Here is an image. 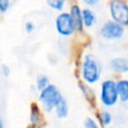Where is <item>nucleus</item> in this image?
<instances>
[{
    "mask_svg": "<svg viewBox=\"0 0 128 128\" xmlns=\"http://www.w3.org/2000/svg\"><path fill=\"white\" fill-rule=\"evenodd\" d=\"M80 75L82 81L88 85L97 83L102 75V67L93 54H85L80 64Z\"/></svg>",
    "mask_w": 128,
    "mask_h": 128,
    "instance_id": "f257e3e1",
    "label": "nucleus"
},
{
    "mask_svg": "<svg viewBox=\"0 0 128 128\" xmlns=\"http://www.w3.org/2000/svg\"><path fill=\"white\" fill-rule=\"evenodd\" d=\"M38 99L42 109L45 112H51L61 102L63 96L60 90L54 84H49L46 88L40 91Z\"/></svg>",
    "mask_w": 128,
    "mask_h": 128,
    "instance_id": "f03ea898",
    "label": "nucleus"
},
{
    "mask_svg": "<svg viewBox=\"0 0 128 128\" xmlns=\"http://www.w3.org/2000/svg\"><path fill=\"white\" fill-rule=\"evenodd\" d=\"M108 9L113 21L124 27L128 26V2L127 0H109Z\"/></svg>",
    "mask_w": 128,
    "mask_h": 128,
    "instance_id": "7ed1b4c3",
    "label": "nucleus"
},
{
    "mask_svg": "<svg viewBox=\"0 0 128 128\" xmlns=\"http://www.w3.org/2000/svg\"><path fill=\"white\" fill-rule=\"evenodd\" d=\"M119 100V95L116 87V81L106 79L101 83L100 87V102L105 107L114 106Z\"/></svg>",
    "mask_w": 128,
    "mask_h": 128,
    "instance_id": "20e7f679",
    "label": "nucleus"
},
{
    "mask_svg": "<svg viewBox=\"0 0 128 128\" xmlns=\"http://www.w3.org/2000/svg\"><path fill=\"white\" fill-rule=\"evenodd\" d=\"M125 34V27L113 21L106 20L99 29V35L106 41H116L121 39Z\"/></svg>",
    "mask_w": 128,
    "mask_h": 128,
    "instance_id": "39448f33",
    "label": "nucleus"
},
{
    "mask_svg": "<svg viewBox=\"0 0 128 128\" xmlns=\"http://www.w3.org/2000/svg\"><path fill=\"white\" fill-rule=\"evenodd\" d=\"M55 29L57 33L63 37H70L76 31L74 23L69 12L62 11L55 18Z\"/></svg>",
    "mask_w": 128,
    "mask_h": 128,
    "instance_id": "423d86ee",
    "label": "nucleus"
},
{
    "mask_svg": "<svg viewBox=\"0 0 128 128\" xmlns=\"http://www.w3.org/2000/svg\"><path fill=\"white\" fill-rule=\"evenodd\" d=\"M69 13L72 18V21L74 23L75 31L77 33H83L84 32V24H83V17H82V9L77 4H71L69 8Z\"/></svg>",
    "mask_w": 128,
    "mask_h": 128,
    "instance_id": "0eeeda50",
    "label": "nucleus"
},
{
    "mask_svg": "<svg viewBox=\"0 0 128 128\" xmlns=\"http://www.w3.org/2000/svg\"><path fill=\"white\" fill-rule=\"evenodd\" d=\"M110 69L117 74L128 73V58L126 57H114L109 61Z\"/></svg>",
    "mask_w": 128,
    "mask_h": 128,
    "instance_id": "6e6552de",
    "label": "nucleus"
},
{
    "mask_svg": "<svg viewBox=\"0 0 128 128\" xmlns=\"http://www.w3.org/2000/svg\"><path fill=\"white\" fill-rule=\"evenodd\" d=\"M30 122L31 125L35 128L40 125L43 122V114L39 107V105L35 102H33L30 106Z\"/></svg>",
    "mask_w": 128,
    "mask_h": 128,
    "instance_id": "1a4fd4ad",
    "label": "nucleus"
},
{
    "mask_svg": "<svg viewBox=\"0 0 128 128\" xmlns=\"http://www.w3.org/2000/svg\"><path fill=\"white\" fill-rule=\"evenodd\" d=\"M82 17H83V24H84L85 28H91L96 24L97 16L91 8H89V7L83 8L82 9Z\"/></svg>",
    "mask_w": 128,
    "mask_h": 128,
    "instance_id": "9d476101",
    "label": "nucleus"
},
{
    "mask_svg": "<svg viewBox=\"0 0 128 128\" xmlns=\"http://www.w3.org/2000/svg\"><path fill=\"white\" fill-rule=\"evenodd\" d=\"M116 87L119 95V100L128 102V79H119L116 81Z\"/></svg>",
    "mask_w": 128,
    "mask_h": 128,
    "instance_id": "9b49d317",
    "label": "nucleus"
},
{
    "mask_svg": "<svg viewBox=\"0 0 128 128\" xmlns=\"http://www.w3.org/2000/svg\"><path fill=\"white\" fill-rule=\"evenodd\" d=\"M55 111V114L58 118H66L68 116V113H69V107H68V104L66 102V100L63 98L61 100V102L56 106V108L54 109Z\"/></svg>",
    "mask_w": 128,
    "mask_h": 128,
    "instance_id": "f8f14e48",
    "label": "nucleus"
},
{
    "mask_svg": "<svg viewBox=\"0 0 128 128\" xmlns=\"http://www.w3.org/2000/svg\"><path fill=\"white\" fill-rule=\"evenodd\" d=\"M68 0H46V4L52 10L62 12L65 9Z\"/></svg>",
    "mask_w": 128,
    "mask_h": 128,
    "instance_id": "ddd939ff",
    "label": "nucleus"
},
{
    "mask_svg": "<svg viewBox=\"0 0 128 128\" xmlns=\"http://www.w3.org/2000/svg\"><path fill=\"white\" fill-rule=\"evenodd\" d=\"M49 84H50V81H49L48 76H46L45 74H39V75H37L36 80H35V86H36V88H37L38 91L43 90Z\"/></svg>",
    "mask_w": 128,
    "mask_h": 128,
    "instance_id": "4468645a",
    "label": "nucleus"
},
{
    "mask_svg": "<svg viewBox=\"0 0 128 128\" xmlns=\"http://www.w3.org/2000/svg\"><path fill=\"white\" fill-rule=\"evenodd\" d=\"M99 120L103 126H108L112 122V116L108 111H102L99 114Z\"/></svg>",
    "mask_w": 128,
    "mask_h": 128,
    "instance_id": "2eb2a0df",
    "label": "nucleus"
},
{
    "mask_svg": "<svg viewBox=\"0 0 128 128\" xmlns=\"http://www.w3.org/2000/svg\"><path fill=\"white\" fill-rule=\"evenodd\" d=\"M11 6V0H0V13L5 14Z\"/></svg>",
    "mask_w": 128,
    "mask_h": 128,
    "instance_id": "dca6fc26",
    "label": "nucleus"
},
{
    "mask_svg": "<svg viewBox=\"0 0 128 128\" xmlns=\"http://www.w3.org/2000/svg\"><path fill=\"white\" fill-rule=\"evenodd\" d=\"M84 128H100L97 122L91 117H87L84 121Z\"/></svg>",
    "mask_w": 128,
    "mask_h": 128,
    "instance_id": "f3484780",
    "label": "nucleus"
},
{
    "mask_svg": "<svg viewBox=\"0 0 128 128\" xmlns=\"http://www.w3.org/2000/svg\"><path fill=\"white\" fill-rule=\"evenodd\" d=\"M24 30L26 33L31 34L34 30H35V24L32 21H26L24 24Z\"/></svg>",
    "mask_w": 128,
    "mask_h": 128,
    "instance_id": "a211bd4d",
    "label": "nucleus"
},
{
    "mask_svg": "<svg viewBox=\"0 0 128 128\" xmlns=\"http://www.w3.org/2000/svg\"><path fill=\"white\" fill-rule=\"evenodd\" d=\"M82 2L86 5V7H89V8H92V7H95L99 4L100 0H82Z\"/></svg>",
    "mask_w": 128,
    "mask_h": 128,
    "instance_id": "6ab92c4d",
    "label": "nucleus"
},
{
    "mask_svg": "<svg viewBox=\"0 0 128 128\" xmlns=\"http://www.w3.org/2000/svg\"><path fill=\"white\" fill-rule=\"evenodd\" d=\"M1 72L4 76H9L10 73H11V68L7 65V64H3L1 66Z\"/></svg>",
    "mask_w": 128,
    "mask_h": 128,
    "instance_id": "aec40b11",
    "label": "nucleus"
},
{
    "mask_svg": "<svg viewBox=\"0 0 128 128\" xmlns=\"http://www.w3.org/2000/svg\"><path fill=\"white\" fill-rule=\"evenodd\" d=\"M0 128H4V123H3L2 119H1V117H0Z\"/></svg>",
    "mask_w": 128,
    "mask_h": 128,
    "instance_id": "412c9836",
    "label": "nucleus"
}]
</instances>
